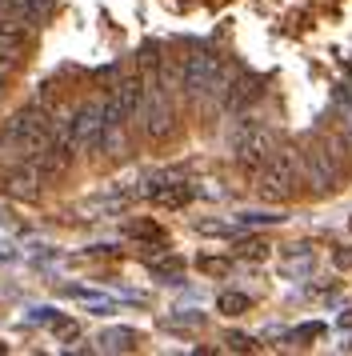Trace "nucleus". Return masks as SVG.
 Masks as SVG:
<instances>
[{
  "label": "nucleus",
  "mask_w": 352,
  "mask_h": 356,
  "mask_svg": "<svg viewBox=\"0 0 352 356\" xmlns=\"http://www.w3.org/2000/svg\"><path fill=\"white\" fill-rule=\"evenodd\" d=\"M228 348H232V353H248V348H253V340L240 337V332H232V337H228Z\"/></svg>",
  "instance_id": "15"
},
{
  "label": "nucleus",
  "mask_w": 352,
  "mask_h": 356,
  "mask_svg": "<svg viewBox=\"0 0 352 356\" xmlns=\"http://www.w3.org/2000/svg\"><path fill=\"white\" fill-rule=\"evenodd\" d=\"M336 260H340V264H352V252H340Z\"/></svg>",
  "instance_id": "17"
},
{
  "label": "nucleus",
  "mask_w": 352,
  "mask_h": 356,
  "mask_svg": "<svg viewBox=\"0 0 352 356\" xmlns=\"http://www.w3.org/2000/svg\"><path fill=\"white\" fill-rule=\"evenodd\" d=\"M256 193L269 204H280V200H292V196L304 188V168H301V152L296 148H276L269 156V164L256 172Z\"/></svg>",
  "instance_id": "2"
},
{
  "label": "nucleus",
  "mask_w": 352,
  "mask_h": 356,
  "mask_svg": "<svg viewBox=\"0 0 352 356\" xmlns=\"http://www.w3.org/2000/svg\"><path fill=\"white\" fill-rule=\"evenodd\" d=\"M141 193L152 204H160V209H180V204H189L192 196H196V188L180 177H152V180H144Z\"/></svg>",
  "instance_id": "6"
},
{
  "label": "nucleus",
  "mask_w": 352,
  "mask_h": 356,
  "mask_svg": "<svg viewBox=\"0 0 352 356\" xmlns=\"http://www.w3.org/2000/svg\"><path fill=\"white\" fill-rule=\"evenodd\" d=\"M4 68H8V65H0V88H4Z\"/></svg>",
  "instance_id": "18"
},
{
  "label": "nucleus",
  "mask_w": 352,
  "mask_h": 356,
  "mask_svg": "<svg viewBox=\"0 0 352 356\" xmlns=\"http://www.w3.org/2000/svg\"><path fill=\"white\" fill-rule=\"evenodd\" d=\"M128 232H132V236H148V241H164V232H160L157 225H148V220H136Z\"/></svg>",
  "instance_id": "14"
},
{
  "label": "nucleus",
  "mask_w": 352,
  "mask_h": 356,
  "mask_svg": "<svg viewBox=\"0 0 352 356\" xmlns=\"http://www.w3.org/2000/svg\"><path fill=\"white\" fill-rule=\"evenodd\" d=\"M24 40H29V24H20V20H4V17H0V65H8L13 56H20Z\"/></svg>",
  "instance_id": "10"
},
{
  "label": "nucleus",
  "mask_w": 352,
  "mask_h": 356,
  "mask_svg": "<svg viewBox=\"0 0 352 356\" xmlns=\"http://www.w3.org/2000/svg\"><path fill=\"white\" fill-rule=\"evenodd\" d=\"M216 312H224V316H240V312H248V296H244V292H224L221 300H216Z\"/></svg>",
  "instance_id": "12"
},
{
  "label": "nucleus",
  "mask_w": 352,
  "mask_h": 356,
  "mask_svg": "<svg viewBox=\"0 0 352 356\" xmlns=\"http://www.w3.org/2000/svg\"><path fill=\"white\" fill-rule=\"evenodd\" d=\"M340 136L349 140V148H352V104L344 108V116H340Z\"/></svg>",
  "instance_id": "16"
},
{
  "label": "nucleus",
  "mask_w": 352,
  "mask_h": 356,
  "mask_svg": "<svg viewBox=\"0 0 352 356\" xmlns=\"http://www.w3.org/2000/svg\"><path fill=\"white\" fill-rule=\"evenodd\" d=\"M344 136H308L296 152H301V168H304V184H312L317 193H333L336 184L344 180Z\"/></svg>",
  "instance_id": "1"
},
{
  "label": "nucleus",
  "mask_w": 352,
  "mask_h": 356,
  "mask_svg": "<svg viewBox=\"0 0 352 356\" xmlns=\"http://www.w3.org/2000/svg\"><path fill=\"white\" fill-rule=\"evenodd\" d=\"M132 344H136L132 328H109V332H100V348L104 353H128Z\"/></svg>",
  "instance_id": "11"
},
{
  "label": "nucleus",
  "mask_w": 352,
  "mask_h": 356,
  "mask_svg": "<svg viewBox=\"0 0 352 356\" xmlns=\"http://www.w3.org/2000/svg\"><path fill=\"white\" fill-rule=\"evenodd\" d=\"M52 132H56V116L48 113L45 104H29V108H20V113L8 120L4 136L13 140V148L20 152V161H32V156L52 140Z\"/></svg>",
  "instance_id": "3"
},
{
  "label": "nucleus",
  "mask_w": 352,
  "mask_h": 356,
  "mask_svg": "<svg viewBox=\"0 0 352 356\" xmlns=\"http://www.w3.org/2000/svg\"><path fill=\"white\" fill-rule=\"evenodd\" d=\"M100 132H104V100H84L72 113V148L80 152H100Z\"/></svg>",
  "instance_id": "5"
},
{
  "label": "nucleus",
  "mask_w": 352,
  "mask_h": 356,
  "mask_svg": "<svg viewBox=\"0 0 352 356\" xmlns=\"http://www.w3.org/2000/svg\"><path fill=\"white\" fill-rule=\"evenodd\" d=\"M232 152H237L240 172H260L269 156L276 152V136H272L269 124H260L256 116H248L237 132H232Z\"/></svg>",
  "instance_id": "4"
},
{
  "label": "nucleus",
  "mask_w": 352,
  "mask_h": 356,
  "mask_svg": "<svg viewBox=\"0 0 352 356\" xmlns=\"http://www.w3.org/2000/svg\"><path fill=\"white\" fill-rule=\"evenodd\" d=\"M280 212H240V225H280Z\"/></svg>",
  "instance_id": "13"
},
{
  "label": "nucleus",
  "mask_w": 352,
  "mask_h": 356,
  "mask_svg": "<svg viewBox=\"0 0 352 356\" xmlns=\"http://www.w3.org/2000/svg\"><path fill=\"white\" fill-rule=\"evenodd\" d=\"M40 180L45 177H40L36 164L20 161V164H13V168L0 177V188H4L8 196H16V200H36V196H40Z\"/></svg>",
  "instance_id": "7"
},
{
  "label": "nucleus",
  "mask_w": 352,
  "mask_h": 356,
  "mask_svg": "<svg viewBox=\"0 0 352 356\" xmlns=\"http://www.w3.org/2000/svg\"><path fill=\"white\" fill-rule=\"evenodd\" d=\"M0 17L36 29V24H45L52 17V0H0Z\"/></svg>",
  "instance_id": "9"
},
{
  "label": "nucleus",
  "mask_w": 352,
  "mask_h": 356,
  "mask_svg": "<svg viewBox=\"0 0 352 356\" xmlns=\"http://www.w3.org/2000/svg\"><path fill=\"white\" fill-rule=\"evenodd\" d=\"M260 97H264V76H253V72H240L237 81H232V88H228V97H224L221 113H228V116L248 113V104H256Z\"/></svg>",
  "instance_id": "8"
}]
</instances>
